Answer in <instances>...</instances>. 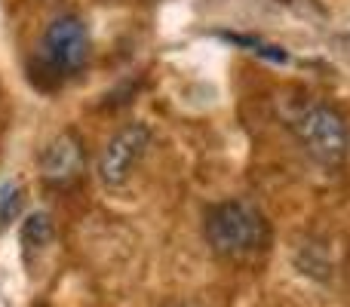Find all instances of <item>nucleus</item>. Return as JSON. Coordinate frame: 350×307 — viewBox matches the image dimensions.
<instances>
[{
    "label": "nucleus",
    "mask_w": 350,
    "mask_h": 307,
    "mask_svg": "<svg viewBox=\"0 0 350 307\" xmlns=\"http://www.w3.org/2000/svg\"><path fill=\"white\" fill-rule=\"evenodd\" d=\"M224 40H230V43H237V46H249V53H255V55H265V59H271V62H289V55L283 53L280 46H267L265 40H255V37H243V34H221Z\"/></svg>",
    "instance_id": "8"
},
{
    "label": "nucleus",
    "mask_w": 350,
    "mask_h": 307,
    "mask_svg": "<svg viewBox=\"0 0 350 307\" xmlns=\"http://www.w3.org/2000/svg\"><path fill=\"white\" fill-rule=\"evenodd\" d=\"M90 53H92V37L80 16L65 12V16H55L43 28L40 59L55 77L68 80L74 74H80L86 68V62H90Z\"/></svg>",
    "instance_id": "3"
},
{
    "label": "nucleus",
    "mask_w": 350,
    "mask_h": 307,
    "mask_svg": "<svg viewBox=\"0 0 350 307\" xmlns=\"http://www.w3.org/2000/svg\"><path fill=\"white\" fill-rule=\"evenodd\" d=\"M151 139H154L151 126L142 120L126 123V126L117 129V133L105 142L102 154H98L96 172H98L102 187H108V191H123V187L129 185V178L135 175V166L145 160L148 148H151Z\"/></svg>",
    "instance_id": "4"
},
{
    "label": "nucleus",
    "mask_w": 350,
    "mask_h": 307,
    "mask_svg": "<svg viewBox=\"0 0 350 307\" xmlns=\"http://www.w3.org/2000/svg\"><path fill=\"white\" fill-rule=\"evenodd\" d=\"M206 246L224 261H249L271 246V222L243 197L218 200L203 215Z\"/></svg>",
    "instance_id": "1"
},
{
    "label": "nucleus",
    "mask_w": 350,
    "mask_h": 307,
    "mask_svg": "<svg viewBox=\"0 0 350 307\" xmlns=\"http://www.w3.org/2000/svg\"><path fill=\"white\" fill-rule=\"evenodd\" d=\"M22 200H25V191L16 181H6V185L0 187V228H6V224H12L18 218Z\"/></svg>",
    "instance_id": "7"
},
{
    "label": "nucleus",
    "mask_w": 350,
    "mask_h": 307,
    "mask_svg": "<svg viewBox=\"0 0 350 307\" xmlns=\"http://www.w3.org/2000/svg\"><path fill=\"white\" fill-rule=\"evenodd\" d=\"M53 240H55V224H53V218H49V212H31L22 222V228H18V243H22L25 265L31 267L34 261H40L43 252L53 246Z\"/></svg>",
    "instance_id": "6"
},
{
    "label": "nucleus",
    "mask_w": 350,
    "mask_h": 307,
    "mask_svg": "<svg viewBox=\"0 0 350 307\" xmlns=\"http://www.w3.org/2000/svg\"><path fill=\"white\" fill-rule=\"evenodd\" d=\"M292 133L314 163L326 169L345 166L350 154V126L332 105H308L292 117Z\"/></svg>",
    "instance_id": "2"
},
{
    "label": "nucleus",
    "mask_w": 350,
    "mask_h": 307,
    "mask_svg": "<svg viewBox=\"0 0 350 307\" xmlns=\"http://www.w3.org/2000/svg\"><path fill=\"white\" fill-rule=\"evenodd\" d=\"M178 307H187V304H178Z\"/></svg>",
    "instance_id": "9"
},
{
    "label": "nucleus",
    "mask_w": 350,
    "mask_h": 307,
    "mask_svg": "<svg viewBox=\"0 0 350 307\" xmlns=\"http://www.w3.org/2000/svg\"><path fill=\"white\" fill-rule=\"evenodd\" d=\"M40 178L53 187H74L86 172V145L74 129L55 133L37 154Z\"/></svg>",
    "instance_id": "5"
}]
</instances>
